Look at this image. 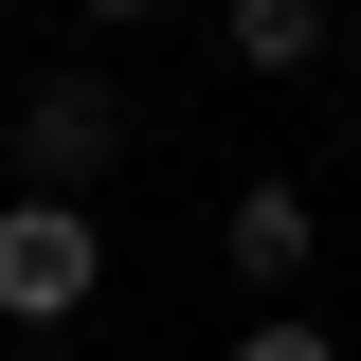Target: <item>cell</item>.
<instances>
[{"mask_svg":"<svg viewBox=\"0 0 361 361\" xmlns=\"http://www.w3.org/2000/svg\"><path fill=\"white\" fill-rule=\"evenodd\" d=\"M109 289V217L90 199H0V325H73Z\"/></svg>","mask_w":361,"mask_h":361,"instance_id":"obj_1","label":"cell"},{"mask_svg":"<svg viewBox=\"0 0 361 361\" xmlns=\"http://www.w3.org/2000/svg\"><path fill=\"white\" fill-rule=\"evenodd\" d=\"M109 163H127V90L109 73H37L18 90V199H90Z\"/></svg>","mask_w":361,"mask_h":361,"instance_id":"obj_2","label":"cell"},{"mask_svg":"<svg viewBox=\"0 0 361 361\" xmlns=\"http://www.w3.org/2000/svg\"><path fill=\"white\" fill-rule=\"evenodd\" d=\"M235 271H253V289H307V253H325V217H307V180H235Z\"/></svg>","mask_w":361,"mask_h":361,"instance_id":"obj_3","label":"cell"},{"mask_svg":"<svg viewBox=\"0 0 361 361\" xmlns=\"http://www.w3.org/2000/svg\"><path fill=\"white\" fill-rule=\"evenodd\" d=\"M325 37H343V0H217L235 73H325Z\"/></svg>","mask_w":361,"mask_h":361,"instance_id":"obj_4","label":"cell"},{"mask_svg":"<svg viewBox=\"0 0 361 361\" xmlns=\"http://www.w3.org/2000/svg\"><path fill=\"white\" fill-rule=\"evenodd\" d=\"M235 361H343V343H325L307 307H253V325H235Z\"/></svg>","mask_w":361,"mask_h":361,"instance_id":"obj_5","label":"cell"},{"mask_svg":"<svg viewBox=\"0 0 361 361\" xmlns=\"http://www.w3.org/2000/svg\"><path fill=\"white\" fill-rule=\"evenodd\" d=\"M73 18H109V37H127V18H163V0H73Z\"/></svg>","mask_w":361,"mask_h":361,"instance_id":"obj_6","label":"cell"}]
</instances>
